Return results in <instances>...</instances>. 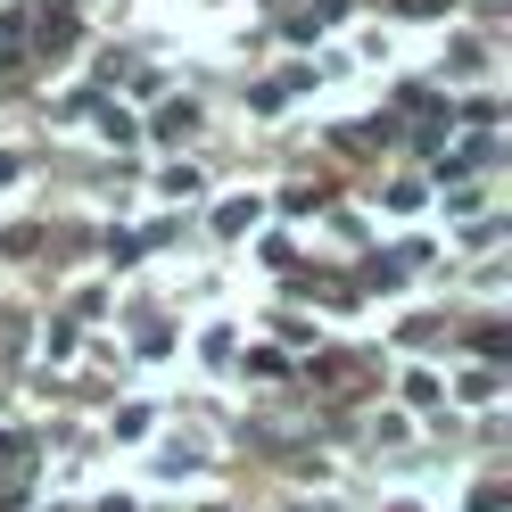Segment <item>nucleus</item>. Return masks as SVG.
<instances>
[{"label": "nucleus", "mask_w": 512, "mask_h": 512, "mask_svg": "<svg viewBox=\"0 0 512 512\" xmlns=\"http://www.w3.org/2000/svg\"><path fill=\"white\" fill-rule=\"evenodd\" d=\"M190 124H199V100H166V108H157V124H149V133H157V141H182Z\"/></svg>", "instance_id": "nucleus-1"}, {"label": "nucleus", "mask_w": 512, "mask_h": 512, "mask_svg": "<svg viewBox=\"0 0 512 512\" xmlns=\"http://www.w3.org/2000/svg\"><path fill=\"white\" fill-rule=\"evenodd\" d=\"M256 215H265V207H256V199H232V207H215V232H223V240H240V232H248Z\"/></svg>", "instance_id": "nucleus-2"}, {"label": "nucleus", "mask_w": 512, "mask_h": 512, "mask_svg": "<svg viewBox=\"0 0 512 512\" xmlns=\"http://www.w3.org/2000/svg\"><path fill=\"white\" fill-rule=\"evenodd\" d=\"M364 281H372V290H397V281H405V265H397V256H372V265H364Z\"/></svg>", "instance_id": "nucleus-3"}, {"label": "nucleus", "mask_w": 512, "mask_h": 512, "mask_svg": "<svg viewBox=\"0 0 512 512\" xmlns=\"http://www.w3.org/2000/svg\"><path fill=\"white\" fill-rule=\"evenodd\" d=\"M100 133H108V141H133V133H141V124H133V116H124V108H100Z\"/></svg>", "instance_id": "nucleus-4"}, {"label": "nucleus", "mask_w": 512, "mask_h": 512, "mask_svg": "<svg viewBox=\"0 0 512 512\" xmlns=\"http://www.w3.org/2000/svg\"><path fill=\"white\" fill-rule=\"evenodd\" d=\"M25 471V438H0V479H17Z\"/></svg>", "instance_id": "nucleus-5"}, {"label": "nucleus", "mask_w": 512, "mask_h": 512, "mask_svg": "<svg viewBox=\"0 0 512 512\" xmlns=\"http://www.w3.org/2000/svg\"><path fill=\"white\" fill-rule=\"evenodd\" d=\"M405 9H413V17H438V9H455V0H405Z\"/></svg>", "instance_id": "nucleus-6"}, {"label": "nucleus", "mask_w": 512, "mask_h": 512, "mask_svg": "<svg viewBox=\"0 0 512 512\" xmlns=\"http://www.w3.org/2000/svg\"><path fill=\"white\" fill-rule=\"evenodd\" d=\"M397 512H422V504H397Z\"/></svg>", "instance_id": "nucleus-7"}]
</instances>
